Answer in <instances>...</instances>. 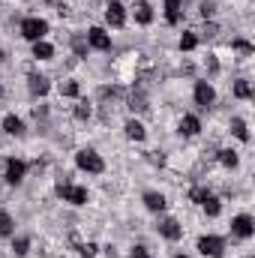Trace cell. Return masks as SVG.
Here are the masks:
<instances>
[{
    "instance_id": "1",
    "label": "cell",
    "mask_w": 255,
    "mask_h": 258,
    "mask_svg": "<svg viewBox=\"0 0 255 258\" xmlns=\"http://www.w3.org/2000/svg\"><path fill=\"white\" fill-rule=\"evenodd\" d=\"M75 165H78L81 171H87V174H99V171L105 168V162H102V156H99L96 150H78V153H75Z\"/></svg>"
},
{
    "instance_id": "2",
    "label": "cell",
    "mask_w": 255,
    "mask_h": 258,
    "mask_svg": "<svg viewBox=\"0 0 255 258\" xmlns=\"http://www.w3.org/2000/svg\"><path fill=\"white\" fill-rule=\"evenodd\" d=\"M45 33H48V21H45V18H24V21H21V36H24V39L39 42Z\"/></svg>"
},
{
    "instance_id": "3",
    "label": "cell",
    "mask_w": 255,
    "mask_h": 258,
    "mask_svg": "<svg viewBox=\"0 0 255 258\" xmlns=\"http://www.w3.org/2000/svg\"><path fill=\"white\" fill-rule=\"evenodd\" d=\"M198 252L207 258H219L225 252V240L222 237H213V234H207V237H201L198 240Z\"/></svg>"
},
{
    "instance_id": "4",
    "label": "cell",
    "mask_w": 255,
    "mask_h": 258,
    "mask_svg": "<svg viewBox=\"0 0 255 258\" xmlns=\"http://www.w3.org/2000/svg\"><path fill=\"white\" fill-rule=\"evenodd\" d=\"M252 231H255L252 216L240 213V216H234V219H231V234H234V237H240V240H249V237H252Z\"/></svg>"
},
{
    "instance_id": "5",
    "label": "cell",
    "mask_w": 255,
    "mask_h": 258,
    "mask_svg": "<svg viewBox=\"0 0 255 258\" xmlns=\"http://www.w3.org/2000/svg\"><path fill=\"white\" fill-rule=\"evenodd\" d=\"M57 195H60L63 201H72V204H87V189H84V186L60 183V186H57Z\"/></svg>"
},
{
    "instance_id": "6",
    "label": "cell",
    "mask_w": 255,
    "mask_h": 258,
    "mask_svg": "<svg viewBox=\"0 0 255 258\" xmlns=\"http://www.w3.org/2000/svg\"><path fill=\"white\" fill-rule=\"evenodd\" d=\"M105 21H108L111 27H123L126 12H123V3H120V0H111V3L105 6Z\"/></svg>"
},
{
    "instance_id": "7",
    "label": "cell",
    "mask_w": 255,
    "mask_h": 258,
    "mask_svg": "<svg viewBox=\"0 0 255 258\" xmlns=\"http://www.w3.org/2000/svg\"><path fill=\"white\" fill-rule=\"evenodd\" d=\"M87 45L96 48V51H108V48H111V36H108L102 27H93V30L87 33Z\"/></svg>"
},
{
    "instance_id": "8",
    "label": "cell",
    "mask_w": 255,
    "mask_h": 258,
    "mask_svg": "<svg viewBox=\"0 0 255 258\" xmlns=\"http://www.w3.org/2000/svg\"><path fill=\"white\" fill-rule=\"evenodd\" d=\"M24 174H27V165L21 162V159H6V183H21L24 180Z\"/></svg>"
},
{
    "instance_id": "9",
    "label": "cell",
    "mask_w": 255,
    "mask_h": 258,
    "mask_svg": "<svg viewBox=\"0 0 255 258\" xmlns=\"http://www.w3.org/2000/svg\"><path fill=\"white\" fill-rule=\"evenodd\" d=\"M213 99H216V93H213V87H210L207 81H198V84H195V105H201V108H207V105H213Z\"/></svg>"
},
{
    "instance_id": "10",
    "label": "cell",
    "mask_w": 255,
    "mask_h": 258,
    "mask_svg": "<svg viewBox=\"0 0 255 258\" xmlns=\"http://www.w3.org/2000/svg\"><path fill=\"white\" fill-rule=\"evenodd\" d=\"M159 234H162L165 240H180L183 228H180V222H177V219H171V216H168V219H162V222H159Z\"/></svg>"
},
{
    "instance_id": "11",
    "label": "cell",
    "mask_w": 255,
    "mask_h": 258,
    "mask_svg": "<svg viewBox=\"0 0 255 258\" xmlns=\"http://www.w3.org/2000/svg\"><path fill=\"white\" fill-rule=\"evenodd\" d=\"M165 21L168 24H180L183 21V3L180 0H165Z\"/></svg>"
},
{
    "instance_id": "12",
    "label": "cell",
    "mask_w": 255,
    "mask_h": 258,
    "mask_svg": "<svg viewBox=\"0 0 255 258\" xmlns=\"http://www.w3.org/2000/svg\"><path fill=\"white\" fill-rule=\"evenodd\" d=\"M27 87H30L33 96H45V93L51 90V84H48L45 75H30V78H27Z\"/></svg>"
},
{
    "instance_id": "13",
    "label": "cell",
    "mask_w": 255,
    "mask_h": 258,
    "mask_svg": "<svg viewBox=\"0 0 255 258\" xmlns=\"http://www.w3.org/2000/svg\"><path fill=\"white\" fill-rule=\"evenodd\" d=\"M144 204H147V210H153V213H162L165 210V195L162 192H144Z\"/></svg>"
},
{
    "instance_id": "14",
    "label": "cell",
    "mask_w": 255,
    "mask_h": 258,
    "mask_svg": "<svg viewBox=\"0 0 255 258\" xmlns=\"http://www.w3.org/2000/svg\"><path fill=\"white\" fill-rule=\"evenodd\" d=\"M135 21H138V24H150V21H153V9H150L147 0H138V3H135Z\"/></svg>"
},
{
    "instance_id": "15",
    "label": "cell",
    "mask_w": 255,
    "mask_h": 258,
    "mask_svg": "<svg viewBox=\"0 0 255 258\" xmlns=\"http://www.w3.org/2000/svg\"><path fill=\"white\" fill-rule=\"evenodd\" d=\"M3 129H6L9 135H24V123H21V117H15V114H6V117H3Z\"/></svg>"
},
{
    "instance_id": "16",
    "label": "cell",
    "mask_w": 255,
    "mask_h": 258,
    "mask_svg": "<svg viewBox=\"0 0 255 258\" xmlns=\"http://www.w3.org/2000/svg\"><path fill=\"white\" fill-rule=\"evenodd\" d=\"M129 108H132V111H147V96H144L141 90H132V96H129Z\"/></svg>"
},
{
    "instance_id": "17",
    "label": "cell",
    "mask_w": 255,
    "mask_h": 258,
    "mask_svg": "<svg viewBox=\"0 0 255 258\" xmlns=\"http://www.w3.org/2000/svg\"><path fill=\"white\" fill-rule=\"evenodd\" d=\"M198 129H201V123H198V117H195V114H186V117L180 120V132H183V135H195Z\"/></svg>"
},
{
    "instance_id": "18",
    "label": "cell",
    "mask_w": 255,
    "mask_h": 258,
    "mask_svg": "<svg viewBox=\"0 0 255 258\" xmlns=\"http://www.w3.org/2000/svg\"><path fill=\"white\" fill-rule=\"evenodd\" d=\"M51 54H54V48H51L48 42H42V39H39V42H33V57H39V60H48Z\"/></svg>"
},
{
    "instance_id": "19",
    "label": "cell",
    "mask_w": 255,
    "mask_h": 258,
    "mask_svg": "<svg viewBox=\"0 0 255 258\" xmlns=\"http://www.w3.org/2000/svg\"><path fill=\"white\" fill-rule=\"evenodd\" d=\"M126 135L132 138V141H141V138H144L147 132H144V126H141L138 120H129V123H126Z\"/></svg>"
},
{
    "instance_id": "20",
    "label": "cell",
    "mask_w": 255,
    "mask_h": 258,
    "mask_svg": "<svg viewBox=\"0 0 255 258\" xmlns=\"http://www.w3.org/2000/svg\"><path fill=\"white\" fill-rule=\"evenodd\" d=\"M231 132H234L240 141H249V129H246V123H243L240 117H234V120H231Z\"/></svg>"
},
{
    "instance_id": "21",
    "label": "cell",
    "mask_w": 255,
    "mask_h": 258,
    "mask_svg": "<svg viewBox=\"0 0 255 258\" xmlns=\"http://www.w3.org/2000/svg\"><path fill=\"white\" fill-rule=\"evenodd\" d=\"M72 51H75V57H87V39L84 36H72Z\"/></svg>"
},
{
    "instance_id": "22",
    "label": "cell",
    "mask_w": 255,
    "mask_h": 258,
    "mask_svg": "<svg viewBox=\"0 0 255 258\" xmlns=\"http://www.w3.org/2000/svg\"><path fill=\"white\" fill-rule=\"evenodd\" d=\"M234 96H237V99H249V96H252V87H249V81H243V78H240V81L234 84Z\"/></svg>"
},
{
    "instance_id": "23",
    "label": "cell",
    "mask_w": 255,
    "mask_h": 258,
    "mask_svg": "<svg viewBox=\"0 0 255 258\" xmlns=\"http://www.w3.org/2000/svg\"><path fill=\"white\" fill-rule=\"evenodd\" d=\"M219 162L225 168H237V153L234 150H219Z\"/></svg>"
},
{
    "instance_id": "24",
    "label": "cell",
    "mask_w": 255,
    "mask_h": 258,
    "mask_svg": "<svg viewBox=\"0 0 255 258\" xmlns=\"http://www.w3.org/2000/svg\"><path fill=\"white\" fill-rule=\"evenodd\" d=\"M219 210H222L219 198H213V195H210V198L204 201V213H207V216H219Z\"/></svg>"
},
{
    "instance_id": "25",
    "label": "cell",
    "mask_w": 255,
    "mask_h": 258,
    "mask_svg": "<svg viewBox=\"0 0 255 258\" xmlns=\"http://www.w3.org/2000/svg\"><path fill=\"white\" fill-rule=\"evenodd\" d=\"M189 198L195 201V204H204V201L210 198V192H207L204 186H192V189H189Z\"/></svg>"
},
{
    "instance_id": "26",
    "label": "cell",
    "mask_w": 255,
    "mask_h": 258,
    "mask_svg": "<svg viewBox=\"0 0 255 258\" xmlns=\"http://www.w3.org/2000/svg\"><path fill=\"white\" fill-rule=\"evenodd\" d=\"M231 48H234L237 54H243V57H249V54H252V45H249L246 39H234V42H231Z\"/></svg>"
},
{
    "instance_id": "27",
    "label": "cell",
    "mask_w": 255,
    "mask_h": 258,
    "mask_svg": "<svg viewBox=\"0 0 255 258\" xmlns=\"http://www.w3.org/2000/svg\"><path fill=\"white\" fill-rule=\"evenodd\" d=\"M195 45H198V36L195 33H183L180 36V51H192Z\"/></svg>"
},
{
    "instance_id": "28",
    "label": "cell",
    "mask_w": 255,
    "mask_h": 258,
    "mask_svg": "<svg viewBox=\"0 0 255 258\" xmlns=\"http://www.w3.org/2000/svg\"><path fill=\"white\" fill-rule=\"evenodd\" d=\"M12 228H15V225H12V216L3 210V213H0V234H12Z\"/></svg>"
},
{
    "instance_id": "29",
    "label": "cell",
    "mask_w": 255,
    "mask_h": 258,
    "mask_svg": "<svg viewBox=\"0 0 255 258\" xmlns=\"http://www.w3.org/2000/svg\"><path fill=\"white\" fill-rule=\"evenodd\" d=\"M12 249H15V255H27V249H30V240H27V237H18V240L12 243Z\"/></svg>"
},
{
    "instance_id": "30",
    "label": "cell",
    "mask_w": 255,
    "mask_h": 258,
    "mask_svg": "<svg viewBox=\"0 0 255 258\" xmlns=\"http://www.w3.org/2000/svg\"><path fill=\"white\" fill-rule=\"evenodd\" d=\"M60 93H63V96H78L81 87H78L75 81H66V84H60Z\"/></svg>"
},
{
    "instance_id": "31",
    "label": "cell",
    "mask_w": 255,
    "mask_h": 258,
    "mask_svg": "<svg viewBox=\"0 0 255 258\" xmlns=\"http://www.w3.org/2000/svg\"><path fill=\"white\" fill-rule=\"evenodd\" d=\"M198 9H201V15H204V18H213L216 3H213V0H201V6H198Z\"/></svg>"
},
{
    "instance_id": "32",
    "label": "cell",
    "mask_w": 255,
    "mask_h": 258,
    "mask_svg": "<svg viewBox=\"0 0 255 258\" xmlns=\"http://www.w3.org/2000/svg\"><path fill=\"white\" fill-rule=\"evenodd\" d=\"M75 117H78V120H87V117H90V105H87V102H78V105H75Z\"/></svg>"
},
{
    "instance_id": "33",
    "label": "cell",
    "mask_w": 255,
    "mask_h": 258,
    "mask_svg": "<svg viewBox=\"0 0 255 258\" xmlns=\"http://www.w3.org/2000/svg\"><path fill=\"white\" fill-rule=\"evenodd\" d=\"M78 252H81L84 258H93V255H96V243H81V246H78Z\"/></svg>"
},
{
    "instance_id": "34",
    "label": "cell",
    "mask_w": 255,
    "mask_h": 258,
    "mask_svg": "<svg viewBox=\"0 0 255 258\" xmlns=\"http://www.w3.org/2000/svg\"><path fill=\"white\" fill-rule=\"evenodd\" d=\"M129 258H150V252H147L144 246H135V249H132V255H129Z\"/></svg>"
},
{
    "instance_id": "35",
    "label": "cell",
    "mask_w": 255,
    "mask_h": 258,
    "mask_svg": "<svg viewBox=\"0 0 255 258\" xmlns=\"http://www.w3.org/2000/svg\"><path fill=\"white\" fill-rule=\"evenodd\" d=\"M99 96H120V90H117V87H102Z\"/></svg>"
},
{
    "instance_id": "36",
    "label": "cell",
    "mask_w": 255,
    "mask_h": 258,
    "mask_svg": "<svg viewBox=\"0 0 255 258\" xmlns=\"http://www.w3.org/2000/svg\"><path fill=\"white\" fill-rule=\"evenodd\" d=\"M45 114H48V108H45V105H36V108H33V117H36V120H39V117H45Z\"/></svg>"
},
{
    "instance_id": "37",
    "label": "cell",
    "mask_w": 255,
    "mask_h": 258,
    "mask_svg": "<svg viewBox=\"0 0 255 258\" xmlns=\"http://www.w3.org/2000/svg\"><path fill=\"white\" fill-rule=\"evenodd\" d=\"M204 36H207V39L216 36V24H204Z\"/></svg>"
},
{
    "instance_id": "38",
    "label": "cell",
    "mask_w": 255,
    "mask_h": 258,
    "mask_svg": "<svg viewBox=\"0 0 255 258\" xmlns=\"http://www.w3.org/2000/svg\"><path fill=\"white\" fill-rule=\"evenodd\" d=\"M207 69H210V72H216V69H219V63H216V57H207Z\"/></svg>"
},
{
    "instance_id": "39",
    "label": "cell",
    "mask_w": 255,
    "mask_h": 258,
    "mask_svg": "<svg viewBox=\"0 0 255 258\" xmlns=\"http://www.w3.org/2000/svg\"><path fill=\"white\" fill-rule=\"evenodd\" d=\"M174 258H186V255H174Z\"/></svg>"
},
{
    "instance_id": "40",
    "label": "cell",
    "mask_w": 255,
    "mask_h": 258,
    "mask_svg": "<svg viewBox=\"0 0 255 258\" xmlns=\"http://www.w3.org/2000/svg\"><path fill=\"white\" fill-rule=\"evenodd\" d=\"M0 93H3V87H0Z\"/></svg>"
}]
</instances>
